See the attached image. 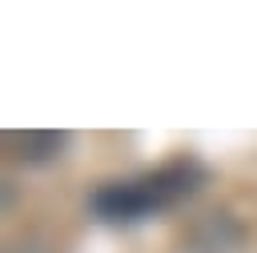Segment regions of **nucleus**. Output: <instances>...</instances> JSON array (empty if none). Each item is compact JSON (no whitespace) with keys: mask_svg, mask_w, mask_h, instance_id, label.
<instances>
[{"mask_svg":"<svg viewBox=\"0 0 257 253\" xmlns=\"http://www.w3.org/2000/svg\"><path fill=\"white\" fill-rule=\"evenodd\" d=\"M201 185H205V169L197 161L181 157V161H169L153 173H141L128 181H108L104 189L92 193V209L108 225H137V221L193 197Z\"/></svg>","mask_w":257,"mask_h":253,"instance_id":"f257e3e1","label":"nucleus"},{"mask_svg":"<svg viewBox=\"0 0 257 253\" xmlns=\"http://www.w3.org/2000/svg\"><path fill=\"white\" fill-rule=\"evenodd\" d=\"M8 141H12L16 157H20V161H28V165H44V161L60 157V149H64V133H52V129H28V133H12Z\"/></svg>","mask_w":257,"mask_h":253,"instance_id":"f03ea898","label":"nucleus"}]
</instances>
